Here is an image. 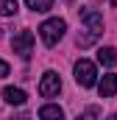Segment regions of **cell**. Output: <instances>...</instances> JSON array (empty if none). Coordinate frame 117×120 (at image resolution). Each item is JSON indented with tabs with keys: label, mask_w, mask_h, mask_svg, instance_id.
Instances as JSON below:
<instances>
[{
	"label": "cell",
	"mask_w": 117,
	"mask_h": 120,
	"mask_svg": "<svg viewBox=\"0 0 117 120\" xmlns=\"http://www.w3.org/2000/svg\"><path fill=\"white\" fill-rule=\"evenodd\" d=\"M64 31H67V22H64L61 17H53V20H45V22L39 25V36H42V42H45L48 48H53L58 39L64 36Z\"/></svg>",
	"instance_id": "6da1fadb"
},
{
	"label": "cell",
	"mask_w": 117,
	"mask_h": 120,
	"mask_svg": "<svg viewBox=\"0 0 117 120\" xmlns=\"http://www.w3.org/2000/svg\"><path fill=\"white\" fill-rule=\"evenodd\" d=\"M75 81H78V87H95V81H98V70H95V64L89 59H78L75 61Z\"/></svg>",
	"instance_id": "7a4b0ae2"
},
{
	"label": "cell",
	"mask_w": 117,
	"mask_h": 120,
	"mask_svg": "<svg viewBox=\"0 0 117 120\" xmlns=\"http://www.w3.org/2000/svg\"><path fill=\"white\" fill-rule=\"evenodd\" d=\"M11 50H14L20 59H31V53H33V34H31L28 28L17 31V34L11 36Z\"/></svg>",
	"instance_id": "3957f363"
},
{
	"label": "cell",
	"mask_w": 117,
	"mask_h": 120,
	"mask_svg": "<svg viewBox=\"0 0 117 120\" xmlns=\"http://www.w3.org/2000/svg\"><path fill=\"white\" fill-rule=\"evenodd\" d=\"M58 92H61V78H58V73L48 70L42 75V81H39V95L42 98H56Z\"/></svg>",
	"instance_id": "277c9868"
},
{
	"label": "cell",
	"mask_w": 117,
	"mask_h": 120,
	"mask_svg": "<svg viewBox=\"0 0 117 120\" xmlns=\"http://www.w3.org/2000/svg\"><path fill=\"white\" fill-rule=\"evenodd\" d=\"M78 14H81V22L89 25V34L92 36H100L103 34V14L100 11H95V8H78Z\"/></svg>",
	"instance_id": "5b68a950"
},
{
	"label": "cell",
	"mask_w": 117,
	"mask_h": 120,
	"mask_svg": "<svg viewBox=\"0 0 117 120\" xmlns=\"http://www.w3.org/2000/svg\"><path fill=\"white\" fill-rule=\"evenodd\" d=\"M3 101L11 103V106H22L28 101V95H25V90H20V87H6L3 90Z\"/></svg>",
	"instance_id": "8992f818"
},
{
	"label": "cell",
	"mask_w": 117,
	"mask_h": 120,
	"mask_svg": "<svg viewBox=\"0 0 117 120\" xmlns=\"http://www.w3.org/2000/svg\"><path fill=\"white\" fill-rule=\"evenodd\" d=\"M98 92H100V98H112V95L117 92V75H114V73H109V75H103V78H100Z\"/></svg>",
	"instance_id": "52a82bcc"
},
{
	"label": "cell",
	"mask_w": 117,
	"mask_h": 120,
	"mask_svg": "<svg viewBox=\"0 0 117 120\" xmlns=\"http://www.w3.org/2000/svg\"><path fill=\"white\" fill-rule=\"evenodd\" d=\"M39 120H64V112H61V106H56V103H48V106L39 109Z\"/></svg>",
	"instance_id": "ba28073f"
},
{
	"label": "cell",
	"mask_w": 117,
	"mask_h": 120,
	"mask_svg": "<svg viewBox=\"0 0 117 120\" xmlns=\"http://www.w3.org/2000/svg\"><path fill=\"white\" fill-rule=\"evenodd\" d=\"M98 61L106 64V67H114L117 64V50L114 48H100V50H98Z\"/></svg>",
	"instance_id": "9c48e42d"
},
{
	"label": "cell",
	"mask_w": 117,
	"mask_h": 120,
	"mask_svg": "<svg viewBox=\"0 0 117 120\" xmlns=\"http://www.w3.org/2000/svg\"><path fill=\"white\" fill-rule=\"evenodd\" d=\"M17 0H0V17H14L17 14Z\"/></svg>",
	"instance_id": "30bf717a"
},
{
	"label": "cell",
	"mask_w": 117,
	"mask_h": 120,
	"mask_svg": "<svg viewBox=\"0 0 117 120\" xmlns=\"http://www.w3.org/2000/svg\"><path fill=\"white\" fill-rule=\"evenodd\" d=\"M25 6L31 11H48V8H53V0H25Z\"/></svg>",
	"instance_id": "8fae6325"
},
{
	"label": "cell",
	"mask_w": 117,
	"mask_h": 120,
	"mask_svg": "<svg viewBox=\"0 0 117 120\" xmlns=\"http://www.w3.org/2000/svg\"><path fill=\"white\" fill-rule=\"evenodd\" d=\"M75 120H100V109H98V106H89V109H84V112H78Z\"/></svg>",
	"instance_id": "7c38bea8"
},
{
	"label": "cell",
	"mask_w": 117,
	"mask_h": 120,
	"mask_svg": "<svg viewBox=\"0 0 117 120\" xmlns=\"http://www.w3.org/2000/svg\"><path fill=\"white\" fill-rule=\"evenodd\" d=\"M95 39H98V36H92V34H78V39H75V42H78L81 48H89Z\"/></svg>",
	"instance_id": "4fadbf2b"
},
{
	"label": "cell",
	"mask_w": 117,
	"mask_h": 120,
	"mask_svg": "<svg viewBox=\"0 0 117 120\" xmlns=\"http://www.w3.org/2000/svg\"><path fill=\"white\" fill-rule=\"evenodd\" d=\"M8 70H11V67H8V64H6V61L0 59V78H6V75H8Z\"/></svg>",
	"instance_id": "5bb4252c"
},
{
	"label": "cell",
	"mask_w": 117,
	"mask_h": 120,
	"mask_svg": "<svg viewBox=\"0 0 117 120\" xmlns=\"http://www.w3.org/2000/svg\"><path fill=\"white\" fill-rule=\"evenodd\" d=\"M109 3H112V6H114V8H117V0H109Z\"/></svg>",
	"instance_id": "9a60e30c"
},
{
	"label": "cell",
	"mask_w": 117,
	"mask_h": 120,
	"mask_svg": "<svg viewBox=\"0 0 117 120\" xmlns=\"http://www.w3.org/2000/svg\"><path fill=\"white\" fill-rule=\"evenodd\" d=\"M109 120H117V115H112V117H109Z\"/></svg>",
	"instance_id": "2e32d148"
},
{
	"label": "cell",
	"mask_w": 117,
	"mask_h": 120,
	"mask_svg": "<svg viewBox=\"0 0 117 120\" xmlns=\"http://www.w3.org/2000/svg\"><path fill=\"white\" fill-rule=\"evenodd\" d=\"M17 120H28V117H17Z\"/></svg>",
	"instance_id": "e0dca14e"
}]
</instances>
